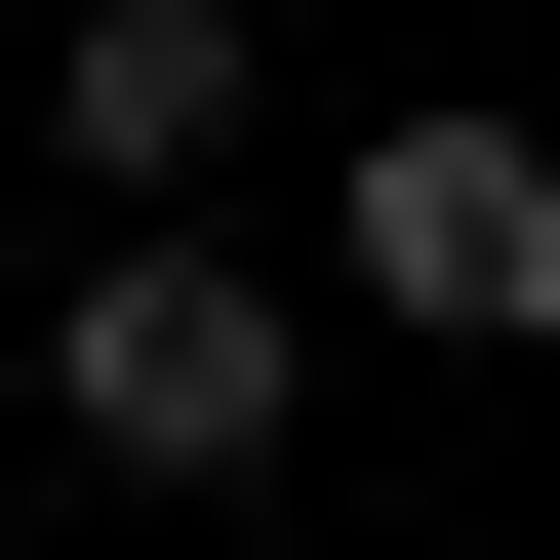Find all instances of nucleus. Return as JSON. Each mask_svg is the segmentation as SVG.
<instances>
[{
    "label": "nucleus",
    "instance_id": "nucleus-1",
    "mask_svg": "<svg viewBox=\"0 0 560 560\" xmlns=\"http://www.w3.org/2000/svg\"><path fill=\"white\" fill-rule=\"evenodd\" d=\"M40 400H81L120 480H280V400H320V320H280L241 241H161V200H120V241H81V320H40Z\"/></svg>",
    "mask_w": 560,
    "mask_h": 560
},
{
    "label": "nucleus",
    "instance_id": "nucleus-3",
    "mask_svg": "<svg viewBox=\"0 0 560 560\" xmlns=\"http://www.w3.org/2000/svg\"><path fill=\"white\" fill-rule=\"evenodd\" d=\"M200 120H241V0H40V161L81 200H161Z\"/></svg>",
    "mask_w": 560,
    "mask_h": 560
},
{
    "label": "nucleus",
    "instance_id": "nucleus-2",
    "mask_svg": "<svg viewBox=\"0 0 560 560\" xmlns=\"http://www.w3.org/2000/svg\"><path fill=\"white\" fill-rule=\"evenodd\" d=\"M320 280H361V320H441V361H560V120L400 81V120H361V200H320Z\"/></svg>",
    "mask_w": 560,
    "mask_h": 560
}]
</instances>
